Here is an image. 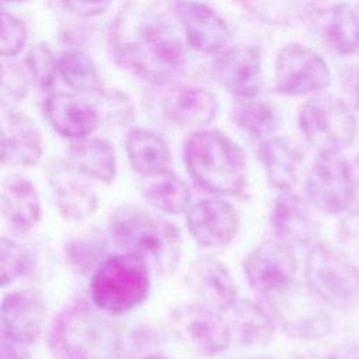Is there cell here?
<instances>
[{"label":"cell","mask_w":359,"mask_h":359,"mask_svg":"<svg viewBox=\"0 0 359 359\" xmlns=\"http://www.w3.org/2000/svg\"><path fill=\"white\" fill-rule=\"evenodd\" d=\"M261 359H272V358H261Z\"/></svg>","instance_id":"obj_46"},{"label":"cell","mask_w":359,"mask_h":359,"mask_svg":"<svg viewBox=\"0 0 359 359\" xmlns=\"http://www.w3.org/2000/svg\"><path fill=\"white\" fill-rule=\"evenodd\" d=\"M0 359H32L25 345L3 338L0 345Z\"/></svg>","instance_id":"obj_41"},{"label":"cell","mask_w":359,"mask_h":359,"mask_svg":"<svg viewBox=\"0 0 359 359\" xmlns=\"http://www.w3.org/2000/svg\"><path fill=\"white\" fill-rule=\"evenodd\" d=\"M187 282L203 304L212 309L230 310L238 302L231 273L212 255H199L191 262Z\"/></svg>","instance_id":"obj_18"},{"label":"cell","mask_w":359,"mask_h":359,"mask_svg":"<svg viewBox=\"0 0 359 359\" xmlns=\"http://www.w3.org/2000/svg\"><path fill=\"white\" fill-rule=\"evenodd\" d=\"M314 359H338V358H335V356H317Z\"/></svg>","instance_id":"obj_45"},{"label":"cell","mask_w":359,"mask_h":359,"mask_svg":"<svg viewBox=\"0 0 359 359\" xmlns=\"http://www.w3.org/2000/svg\"><path fill=\"white\" fill-rule=\"evenodd\" d=\"M112 241L123 251L139 255L157 275L175 271L182 255L178 227L137 205L116 208L108 220Z\"/></svg>","instance_id":"obj_2"},{"label":"cell","mask_w":359,"mask_h":359,"mask_svg":"<svg viewBox=\"0 0 359 359\" xmlns=\"http://www.w3.org/2000/svg\"><path fill=\"white\" fill-rule=\"evenodd\" d=\"M258 157L265 170L266 181L272 188L289 192L296 185L303 156L287 139H265L259 144Z\"/></svg>","instance_id":"obj_24"},{"label":"cell","mask_w":359,"mask_h":359,"mask_svg":"<svg viewBox=\"0 0 359 359\" xmlns=\"http://www.w3.org/2000/svg\"><path fill=\"white\" fill-rule=\"evenodd\" d=\"M43 111L50 126L72 140L87 137L100 122L97 111L88 102L67 93L49 94Z\"/></svg>","instance_id":"obj_21"},{"label":"cell","mask_w":359,"mask_h":359,"mask_svg":"<svg viewBox=\"0 0 359 359\" xmlns=\"http://www.w3.org/2000/svg\"><path fill=\"white\" fill-rule=\"evenodd\" d=\"M272 229L279 241L289 247H304L317 234V222L304 199L283 192L273 202Z\"/></svg>","instance_id":"obj_20"},{"label":"cell","mask_w":359,"mask_h":359,"mask_svg":"<svg viewBox=\"0 0 359 359\" xmlns=\"http://www.w3.org/2000/svg\"><path fill=\"white\" fill-rule=\"evenodd\" d=\"M341 238L352 245L359 247V212H355L341 222Z\"/></svg>","instance_id":"obj_39"},{"label":"cell","mask_w":359,"mask_h":359,"mask_svg":"<svg viewBox=\"0 0 359 359\" xmlns=\"http://www.w3.org/2000/svg\"><path fill=\"white\" fill-rule=\"evenodd\" d=\"M168 325L182 344L205 358L224 353L233 337L230 324L206 304L187 303L171 309Z\"/></svg>","instance_id":"obj_8"},{"label":"cell","mask_w":359,"mask_h":359,"mask_svg":"<svg viewBox=\"0 0 359 359\" xmlns=\"http://www.w3.org/2000/svg\"><path fill=\"white\" fill-rule=\"evenodd\" d=\"M150 286V268L144 259L121 252L105 258L94 271L90 293L97 309L109 316H122L147 299Z\"/></svg>","instance_id":"obj_4"},{"label":"cell","mask_w":359,"mask_h":359,"mask_svg":"<svg viewBox=\"0 0 359 359\" xmlns=\"http://www.w3.org/2000/svg\"><path fill=\"white\" fill-rule=\"evenodd\" d=\"M114 34L118 63L149 81H165L185 63L175 28L149 11L122 14Z\"/></svg>","instance_id":"obj_1"},{"label":"cell","mask_w":359,"mask_h":359,"mask_svg":"<svg viewBox=\"0 0 359 359\" xmlns=\"http://www.w3.org/2000/svg\"><path fill=\"white\" fill-rule=\"evenodd\" d=\"M105 339V324L84 300L67 304L53 320L49 349L56 359H93Z\"/></svg>","instance_id":"obj_7"},{"label":"cell","mask_w":359,"mask_h":359,"mask_svg":"<svg viewBox=\"0 0 359 359\" xmlns=\"http://www.w3.org/2000/svg\"><path fill=\"white\" fill-rule=\"evenodd\" d=\"M341 83L351 97L355 109H359V67H352L345 70Z\"/></svg>","instance_id":"obj_40"},{"label":"cell","mask_w":359,"mask_h":359,"mask_svg":"<svg viewBox=\"0 0 359 359\" xmlns=\"http://www.w3.org/2000/svg\"><path fill=\"white\" fill-rule=\"evenodd\" d=\"M230 310L229 324L241 345L262 348L271 342L275 320L269 310L250 300L237 302Z\"/></svg>","instance_id":"obj_26"},{"label":"cell","mask_w":359,"mask_h":359,"mask_svg":"<svg viewBox=\"0 0 359 359\" xmlns=\"http://www.w3.org/2000/svg\"><path fill=\"white\" fill-rule=\"evenodd\" d=\"M351 168V175L353 180V187H355V196H359V156L355 157L352 163H349Z\"/></svg>","instance_id":"obj_42"},{"label":"cell","mask_w":359,"mask_h":359,"mask_svg":"<svg viewBox=\"0 0 359 359\" xmlns=\"http://www.w3.org/2000/svg\"><path fill=\"white\" fill-rule=\"evenodd\" d=\"M143 177L140 191L151 206L167 215H180L189 209V188L175 172L165 170Z\"/></svg>","instance_id":"obj_28"},{"label":"cell","mask_w":359,"mask_h":359,"mask_svg":"<svg viewBox=\"0 0 359 359\" xmlns=\"http://www.w3.org/2000/svg\"><path fill=\"white\" fill-rule=\"evenodd\" d=\"M248 285L262 297L278 294L296 283L297 259L292 247L282 241H265L244 259Z\"/></svg>","instance_id":"obj_11"},{"label":"cell","mask_w":359,"mask_h":359,"mask_svg":"<svg viewBox=\"0 0 359 359\" xmlns=\"http://www.w3.org/2000/svg\"><path fill=\"white\" fill-rule=\"evenodd\" d=\"M266 302L273 318L293 337L316 339L328 334L331 328L328 314L310 293L296 283L278 294L266 297Z\"/></svg>","instance_id":"obj_12"},{"label":"cell","mask_w":359,"mask_h":359,"mask_svg":"<svg viewBox=\"0 0 359 359\" xmlns=\"http://www.w3.org/2000/svg\"><path fill=\"white\" fill-rule=\"evenodd\" d=\"M72 164L97 181L109 184L116 175V154L114 146L97 137L72 140L69 146Z\"/></svg>","instance_id":"obj_25"},{"label":"cell","mask_w":359,"mask_h":359,"mask_svg":"<svg viewBox=\"0 0 359 359\" xmlns=\"http://www.w3.org/2000/svg\"><path fill=\"white\" fill-rule=\"evenodd\" d=\"M147 359H170V358H167V356H164V355H161V353H156V355L149 356Z\"/></svg>","instance_id":"obj_43"},{"label":"cell","mask_w":359,"mask_h":359,"mask_svg":"<svg viewBox=\"0 0 359 359\" xmlns=\"http://www.w3.org/2000/svg\"><path fill=\"white\" fill-rule=\"evenodd\" d=\"M59 74L65 83L80 93H95L101 88V77L94 62L79 50L62 53L57 59Z\"/></svg>","instance_id":"obj_31"},{"label":"cell","mask_w":359,"mask_h":359,"mask_svg":"<svg viewBox=\"0 0 359 359\" xmlns=\"http://www.w3.org/2000/svg\"><path fill=\"white\" fill-rule=\"evenodd\" d=\"M27 94V80L24 73L15 66H4L1 76V100L17 102Z\"/></svg>","instance_id":"obj_37"},{"label":"cell","mask_w":359,"mask_h":359,"mask_svg":"<svg viewBox=\"0 0 359 359\" xmlns=\"http://www.w3.org/2000/svg\"><path fill=\"white\" fill-rule=\"evenodd\" d=\"M107 252L105 237L98 231H90L72 238L65 245V255L69 265L79 273L97 269Z\"/></svg>","instance_id":"obj_32"},{"label":"cell","mask_w":359,"mask_h":359,"mask_svg":"<svg viewBox=\"0 0 359 359\" xmlns=\"http://www.w3.org/2000/svg\"><path fill=\"white\" fill-rule=\"evenodd\" d=\"M90 177L72 163H55L49 171V185L59 213L67 220H86L98 208V196Z\"/></svg>","instance_id":"obj_14"},{"label":"cell","mask_w":359,"mask_h":359,"mask_svg":"<svg viewBox=\"0 0 359 359\" xmlns=\"http://www.w3.org/2000/svg\"><path fill=\"white\" fill-rule=\"evenodd\" d=\"M327 46L339 56H348L359 49V17L348 3L335 4L324 28Z\"/></svg>","instance_id":"obj_29"},{"label":"cell","mask_w":359,"mask_h":359,"mask_svg":"<svg viewBox=\"0 0 359 359\" xmlns=\"http://www.w3.org/2000/svg\"><path fill=\"white\" fill-rule=\"evenodd\" d=\"M126 153L133 170L142 175L170 170V147L158 133L150 129H132L126 136Z\"/></svg>","instance_id":"obj_27"},{"label":"cell","mask_w":359,"mask_h":359,"mask_svg":"<svg viewBox=\"0 0 359 359\" xmlns=\"http://www.w3.org/2000/svg\"><path fill=\"white\" fill-rule=\"evenodd\" d=\"M231 121L255 137H272L280 126L278 111L265 101L243 100L231 109Z\"/></svg>","instance_id":"obj_30"},{"label":"cell","mask_w":359,"mask_h":359,"mask_svg":"<svg viewBox=\"0 0 359 359\" xmlns=\"http://www.w3.org/2000/svg\"><path fill=\"white\" fill-rule=\"evenodd\" d=\"M45 303L42 293L27 287L13 290L1 302V334L3 338L29 345L34 344L42 330Z\"/></svg>","instance_id":"obj_16"},{"label":"cell","mask_w":359,"mask_h":359,"mask_svg":"<svg viewBox=\"0 0 359 359\" xmlns=\"http://www.w3.org/2000/svg\"><path fill=\"white\" fill-rule=\"evenodd\" d=\"M27 69L34 81L43 90H49L59 73L57 60L45 43L34 45L25 59Z\"/></svg>","instance_id":"obj_35"},{"label":"cell","mask_w":359,"mask_h":359,"mask_svg":"<svg viewBox=\"0 0 359 359\" xmlns=\"http://www.w3.org/2000/svg\"><path fill=\"white\" fill-rule=\"evenodd\" d=\"M213 73L217 81L240 100L254 98L264 84L259 53L250 45L226 49L215 60Z\"/></svg>","instance_id":"obj_17"},{"label":"cell","mask_w":359,"mask_h":359,"mask_svg":"<svg viewBox=\"0 0 359 359\" xmlns=\"http://www.w3.org/2000/svg\"><path fill=\"white\" fill-rule=\"evenodd\" d=\"M304 278L310 292L335 309H349L359 293L358 268L327 243L316 244L307 254Z\"/></svg>","instance_id":"obj_5"},{"label":"cell","mask_w":359,"mask_h":359,"mask_svg":"<svg viewBox=\"0 0 359 359\" xmlns=\"http://www.w3.org/2000/svg\"><path fill=\"white\" fill-rule=\"evenodd\" d=\"M114 0H63L65 6L81 17H97L104 14Z\"/></svg>","instance_id":"obj_38"},{"label":"cell","mask_w":359,"mask_h":359,"mask_svg":"<svg viewBox=\"0 0 359 359\" xmlns=\"http://www.w3.org/2000/svg\"><path fill=\"white\" fill-rule=\"evenodd\" d=\"M42 156L38 128L24 115L4 114L1 118V163L11 167L35 165Z\"/></svg>","instance_id":"obj_22"},{"label":"cell","mask_w":359,"mask_h":359,"mask_svg":"<svg viewBox=\"0 0 359 359\" xmlns=\"http://www.w3.org/2000/svg\"><path fill=\"white\" fill-rule=\"evenodd\" d=\"M1 215L6 223L18 233H27L42 219L38 189L28 178L10 174L1 181Z\"/></svg>","instance_id":"obj_19"},{"label":"cell","mask_w":359,"mask_h":359,"mask_svg":"<svg viewBox=\"0 0 359 359\" xmlns=\"http://www.w3.org/2000/svg\"><path fill=\"white\" fill-rule=\"evenodd\" d=\"M28 31L27 25L18 17L1 11V41H0V53L4 57L17 56L27 45Z\"/></svg>","instance_id":"obj_36"},{"label":"cell","mask_w":359,"mask_h":359,"mask_svg":"<svg viewBox=\"0 0 359 359\" xmlns=\"http://www.w3.org/2000/svg\"><path fill=\"white\" fill-rule=\"evenodd\" d=\"M187 226L201 248L219 250L237 236L240 215L224 199H203L187 210Z\"/></svg>","instance_id":"obj_13"},{"label":"cell","mask_w":359,"mask_h":359,"mask_svg":"<svg viewBox=\"0 0 359 359\" xmlns=\"http://www.w3.org/2000/svg\"><path fill=\"white\" fill-rule=\"evenodd\" d=\"M160 338L149 328H136L114 344V352L118 359H147L158 353Z\"/></svg>","instance_id":"obj_34"},{"label":"cell","mask_w":359,"mask_h":359,"mask_svg":"<svg viewBox=\"0 0 359 359\" xmlns=\"http://www.w3.org/2000/svg\"><path fill=\"white\" fill-rule=\"evenodd\" d=\"M306 192L311 203L324 213L338 215L346 210L355 198L346 158L339 151L320 153L307 174Z\"/></svg>","instance_id":"obj_9"},{"label":"cell","mask_w":359,"mask_h":359,"mask_svg":"<svg viewBox=\"0 0 359 359\" xmlns=\"http://www.w3.org/2000/svg\"><path fill=\"white\" fill-rule=\"evenodd\" d=\"M275 88L283 95H304L331 84L327 62L302 43L283 46L275 59Z\"/></svg>","instance_id":"obj_10"},{"label":"cell","mask_w":359,"mask_h":359,"mask_svg":"<svg viewBox=\"0 0 359 359\" xmlns=\"http://www.w3.org/2000/svg\"><path fill=\"white\" fill-rule=\"evenodd\" d=\"M164 111L167 118L180 126L202 128L215 119L219 102L209 90L185 86L167 97Z\"/></svg>","instance_id":"obj_23"},{"label":"cell","mask_w":359,"mask_h":359,"mask_svg":"<svg viewBox=\"0 0 359 359\" xmlns=\"http://www.w3.org/2000/svg\"><path fill=\"white\" fill-rule=\"evenodd\" d=\"M31 251L15 240L1 237L0 240V276L1 286L13 283L25 276L32 268Z\"/></svg>","instance_id":"obj_33"},{"label":"cell","mask_w":359,"mask_h":359,"mask_svg":"<svg viewBox=\"0 0 359 359\" xmlns=\"http://www.w3.org/2000/svg\"><path fill=\"white\" fill-rule=\"evenodd\" d=\"M3 3H21V1H27V0H1Z\"/></svg>","instance_id":"obj_44"},{"label":"cell","mask_w":359,"mask_h":359,"mask_svg":"<svg viewBox=\"0 0 359 359\" xmlns=\"http://www.w3.org/2000/svg\"><path fill=\"white\" fill-rule=\"evenodd\" d=\"M174 10L194 49L212 55L229 46L231 31L213 8L195 0H177Z\"/></svg>","instance_id":"obj_15"},{"label":"cell","mask_w":359,"mask_h":359,"mask_svg":"<svg viewBox=\"0 0 359 359\" xmlns=\"http://www.w3.org/2000/svg\"><path fill=\"white\" fill-rule=\"evenodd\" d=\"M299 126L306 140L318 153H341L355 142L358 135V121L352 108L332 95L310 98L300 109Z\"/></svg>","instance_id":"obj_6"},{"label":"cell","mask_w":359,"mask_h":359,"mask_svg":"<svg viewBox=\"0 0 359 359\" xmlns=\"http://www.w3.org/2000/svg\"><path fill=\"white\" fill-rule=\"evenodd\" d=\"M184 163L194 182L215 195H238L247 184L243 150L217 129H199L184 144Z\"/></svg>","instance_id":"obj_3"}]
</instances>
